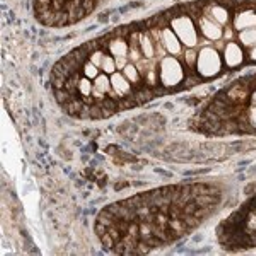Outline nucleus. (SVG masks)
Here are the masks:
<instances>
[{"instance_id":"f257e3e1","label":"nucleus","mask_w":256,"mask_h":256,"mask_svg":"<svg viewBox=\"0 0 256 256\" xmlns=\"http://www.w3.org/2000/svg\"><path fill=\"white\" fill-rule=\"evenodd\" d=\"M224 67V58L220 56V53L212 46H205L198 52V58H196V72L200 77L204 79H212L217 77L222 72Z\"/></svg>"},{"instance_id":"39448f33","label":"nucleus","mask_w":256,"mask_h":256,"mask_svg":"<svg viewBox=\"0 0 256 256\" xmlns=\"http://www.w3.org/2000/svg\"><path fill=\"white\" fill-rule=\"evenodd\" d=\"M222 58H224V64L229 68H238L239 65H242V62H244V52H242V48L239 46L238 43L229 41L224 48V55H222Z\"/></svg>"},{"instance_id":"ddd939ff","label":"nucleus","mask_w":256,"mask_h":256,"mask_svg":"<svg viewBox=\"0 0 256 256\" xmlns=\"http://www.w3.org/2000/svg\"><path fill=\"white\" fill-rule=\"evenodd\" d=\"M122 72H123V76H125L134 86H138L140 82H142V74H140V70H138V67L135 64H128L126 67L122 70Z\"/></svg>"},{"instance_id":"6ab92c4d","label":"nucleus","mask_w":256,"mask_h":256,"mask_svg":"<svg viewBox=\"0 0 256 256\" xmlns=\"http://www.w3.org/2000/svg\"><path fill=\"white\" fill-rule=\"evenodd\" d=\"M246 229L250 232H256V212H250V216L246 217Z\"/></svg>"},{"instance_id":"9d476101","label":"nucleus","mask_w":256,"mask_h":256,"mask_svg":"<svg viewBox=\"0 0 256 256\" xmlns=\"http://www.w3.org/2000/svg\"><path fill=\"white\" fill-rule=\"evenodd\" d=\"M108 50L114 58H128V55H130V44L123 38H116V40L110 41Z\"/></svg>"},{"instance_id":"4be33fe9","label":"nucleus","mask_w":256,"mask_h":256,"mask_svg":"<svg viewBox=\"0 0 256 256\" xmlns=\"http://www.w3.org/2000/svg\"><path fill=\"white\" fill-rule=\"evenodd\" d=\"M128 65V58H116V67L120 70H123Z\"/></svg>"},{"instance_id":"412c9836","label":"nucleus","mask_w":256,"mask_h":256,"mask_svg":"<svg viewBox=\"0 0 256 256\" xmlns=\"http://www.w3.org/2000/svg\"><path fill=\"white\" fill-rule=\"evenodd\" d=\"M248 122L251 123V126L256 128V106L250 108V111H248Z\"/></svg>"},{"instance_id":"9b49d317","label":"nucleus","mask_w":256,"mask_h":256,"mask_svg":"<svg viewBox=\"0 0 256 256\" xmlns=\"http://www.w3.org/2000/svg\"><path fill=\"white\" fill-rule=\"evenodd\" d=\"M138 46H140V52H142L144 58L147 60H152L156 56V44H154V40L147 34V32H142L138 36Z\"/></svg>"},{"instance_id":"f03ea898","label":"nucleus","mask_w":256,"mask_h":256,"mask_svg":"<svg viewBox=\"0 0 256 256\" xmlns=\"http://www.w3.org/2000/svg\"><path fill=\"white\" fill-rule=\"evenodd\" d=\"M184 80V68L178 56H164L159 64V82L164 88H178Z\"/></svg>"},{"instance_id":"1a4fd4ad","label":"nucleus","mask_w":256,"mask_h":256,"mask_svg":"<svg viewBox=\"0 0 256 256\" xmlns=\"http://www.w3.org/2000/svg\"><path fill=\"white\" fill-rule=\"evenodd\" d=\"M110 92H113L110 76H106V74H101V76H99L98 79H94L92 99H104V98H108Z\"/></svg>"},{"instance_id":"2eb2a0df","label":"nucleus","mask_w":256,"mask_h":256,"mask_svg":"<svg viewBox=\"0 0 256 256\" xmlns=\"http://www.w3.org/2000/svg\"><path fill=\"white\" fill-rule=\"evenodd\" d=\"M239 41L242 43V46H248V48L256 46V28L239 31Z\"/></svg>"},{"instance_id":"a211bd4d","label":"nucleus","mask_w":256,"mask_h":256,"mask_svg":"<svg viewBox=\"0 0 256 256\" xmlns=\"http://www.w3.org/2000/svg\"><path fill=\"white\" fill-rule=\"evenodd\" d=\"M104 56H106V53L102 52V50H96V52H92L89 55V62H92L96 67L101 68V65H102V60H104Z\"/></svg>"},{"instance_id":"b1692460","label":"nucleus","mask_w":256,"mask_h":256,"mask_svg":"<svg viewBox=\"0 0 256 256\" xmlns=\"http://www.w3.org/2000/svg\"><path fill=\"white\" fill-rule=\"evenodd\" d=\"M251 102H253V104L256 106V89L253 90V92H251Z\"/></svg>"},{"instance_id":"f8f14e48","label":"nucleus","mask_w":256,"mask_h":256,"mask_svg":"<svg viewBox=\"0 0 256 256\" xmlns=\"http://www.w3.org/2000/svg\"><path fill=\"white\" fill-rule=\"evenodd\" d=\"M205 16L210 18L212 20H216V22L220 24V26H224V24L229 22V18H230L229 10H227L224 6H220V4H216V6L210 7L208 14H205Z\"/></svg>"},{"instance_id":"5701e85b","label":"nucleus","mask_w":256,"mask_h":256,"mask_svg":"<svg viewBox=\"0 0 256 256\" xmlns=\"http://www.w3.org/2000/svg\"><path fill=\"white\" fill-rule=\"evenodd\" d=\"M250 58L253 60V62H256V46H253L251 48V53H250Z\"/></svg>"},{"instance_id":"423d86ee","label":"nucleus","mask_w":256,"mask_h":256,"mask_svg":"<svg viewBox=\"0 0 256 256\" xmlns=\"http://www.w3.org/2000/svg\"><path fill=\"white\" fill-rule=\"evenodd\" d=\"M198 30H200L202 34L210 41H218L224 36V28H222L220 24H217L216 20L207 18V16L198 20Z\"/></svg>"},{"instance_id":"4468645a","label":"nucleus","mask_w":256,"mask_h":256,"mask_svg":"<svg viewBox=\"0 0 256 256\" xmlns=\"http://www.w3.org/2000/svg\"><path fill=\"white\" fill-rule=\"evenodd\" d=\"M77 90H79V94L84 99H90L94 92V82L88 79V77H82V79H79V82H77Z\"/></svg>"},{"instance_id":"f3484780","label":"nucleus","mask_w":256,"mask_h":256,"mask_svg":"<svg viewBox=\"0 0 256 256\" xmlns=\"http://www.w3.org/2000/svg\"><path fill=\"white\" fill-rule=\"evenodd\" d=\"M82 74H84V77H88V79L94 80V79H98V77L101 76V68L96 67L92 62L88 60L84 64V67H82Z\"/></svg>"},{"instance_id":"7ed1b4c3","label":"nucleus","mask_w":256,"mask_h":256,"mask_svg":"<svg viewBox=\"0 0 256 256\" xmlns=\"http://www.w3.org/2000/svg\"><path fill=\"white\" fill-rule=\"evenodd\" d=\"M171 30L176 32V36L186 48H195L198 44V28L193 22L190 16H178L171 20Z\"/></svg>"},{"instance_id":"20e7f679","label":"nucleus","mask_w":256,"mask_h":256,"mask_svg":"<svg viewBox=\"0 0 256 256\" xmlns=\"http://www.w3.org/2000/svg\"><path fill=\"white\" fill-rule=\"evenodd\" d=\"M159 41H160V44H162L164 50H166L169 55H172V56L181 55V50H183V43H181L180 38L176 36V32L171 30V26L164 28V30L160 31Z\"/></svg>"},{"instance_id":"0eeeda50","label":"nucleus","mask_w":256,"mask_h":256,"mask_svg":"<svg viewBox=\"0 0 256 256\" xmlns=\"http://www.w3.org/2000/svg\"><path fill=\"white\" fill-rule=\"evenodd\" d=\"M111 79V88H113V92L120 98H126L134 92V84L123 76V72H114L113 76H110Z\"/></svg>"},{"instance_id":"6e6552de","label":"nucleus","mask_w":256,"mask_h":256,"mask_svg":"<svg viewBox=\"0 0 256 256\" xmlns=\"http://www.w3.org/2000/svg\"><path fill=\"white\" fill-rule=\"evenodd\" d=\"M234 28H236L238 31H244V30H251V28H256V10L246 9V10L238 12L236 18H234Z\"/></svg>"},{"instance_id":"aec40b11","label":"nucleus","mask_w":256,"mask_h":256,"mask_svg":"<svg viewBox=\"0 0 256 256\" xmlns=\"http://www.w3.org/2000/svg\"><path fill=\"white\" fill-rule=\"evenodd\" d=\"M196 58H198V53L193 52V48H188V52L184 53V60H186V64H190L192 67H196Z\"/></svg>"},{"instance_id":"dca6fc26","label":"nucleus","mask_w":256,"mask_h":256,"mask_svg":"<svg viewBox=\"0 0 256 256\" xmlns=\"http://www.w3.org/2000/svg\"><path fill=\"white\" fill-rule=\"evenodd\" d=\"M101 70H102V74H106V76H113V74L118 70V67H116V58H114L113 55H106L104 60H102Z\"/></svg>"}]
</instances>
